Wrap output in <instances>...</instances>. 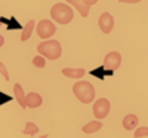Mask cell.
Listing matches in <instances>:
<instances>
[{
  "label": "cell",
  "instance_id": "e0dca14e",
  "mask_svg": "<svg viewBox=\"0 0 148 138\" xmlns=\"http://www.w3.org/2000/svg\"><path fill=\"white\" fill-rule=\"evenodd\" d=\"M135 137L136 138H142V137H148V126H141L135 131Z\"/></svg>",
  "mask_w": 148,
  "mask_h": 138
},
{
  "label": "cell",
  "instance_id": "4fadbf2b",
  "mask_svg": "<svg viewBox=\"0 0 148 138\" xmlns=\"http://www.w3.org/2000/svg\"><path fill=\"white\" fill-rule=\"evenodd\" d=\"M62 74L67 76V77H70V79H80L86 74V71L83 68H64Z\"/></svg>",
  "mask_w": 148,
  "mask_h": 138
},
{
  "label": "cell",
  "instance_id": "7c38bea8",
  "mask_svg": "<svg viewBox=\"0 0 148 138\" xmlns=\"http://www.w3.org/2000/svg\"><path fill=\"white\" fill-rule=\"evenodd\" d=\"M138 116L136 115H127L125 116V119H123V128L127 129V131H132L136 128V125H138Z\"/></svg>",
  "mask_w": 148,
  "mask_h": 138
},
{
  "label": "cell",
  "instance_id": "277c9868",
  "mask_svg": "<svg viewBox=\"0 0 148 138\" xmlns=\"http://www.w3.org/2000/svg\"><path fill=\"white\" fill-rule=\"evenodd\" d=\"M36 31H37V34H39L40 39H45L46 40V39H51V37L55 34L56 26L51 19H42L39 24H37Z\"/></svg>",
  "mask_w": 148,
  "mask_h": 138
},
{
  "label": "cell",
  "instance_id": "5b68a950",
  "mask_svg": "<svg viewBox=\"0 0 148 138\" xmlns=\"http://www.w3.org/2000/svg\"><path fill=\"white\" fill-rule=\"evenodd\" d=\"M110 108H111V104L107 98H99V99H96L95 104H93V115L96 119H104L108 116V113H110Z\"/></svg>",
  "mask_w": 148,
  "mask_h": 138
},
{
  "label": "cell",
  "instance_id": "30bf717a",
  "mask_svg": "<svg viewBox=\"0 0 148 138\" xmlns=\"http://www.w3.org/2000/svg\"><path fill=\"white\" fill-rule=\"evenodd\" d=\"M14 95L16 98L18 104L21 106V108H27V106H25V94H24V89H22V86L19 83L14 85Z\"/></svg>",
  "mask_w": 148,
  "mask_h": 138
},
{
  "label": "cell",
  "instance_id": "9c48e42d",
  "mask_svg": "<svg viewBox=\"0 0 148 138\" xmlns=\"http://www.w3.org/2000/svg\"><path fill=\"white\" fill-rule=\"evenodd\" d=\"M67 2H68L70 5H73L74 8H77V10L80 12V15H82L83 18H86V17L89 15V9H90V6L86 5L84 0H67Z\"/></svg>",
  "mask_w": 148,
  "mask_h": 138
},
{
  "label": "cell",
  "instance_id": "44dd1931",
  "mask_svg": "<svg viewBox=\"0 0 148 138\" xmlns=\"http://www.w3.org/2000/svg\"><path fill=\"white\" fill-rule=\"evenodd\" d=\"M3 45H5V39H3V36L0 34V48H2Z\"/></svg>",
  "mask_w": 148,
  "mask_h": 138
},
{
  "label": "cell",
  "instance_id": "8992f818",
  "mask_svg": "<svg viewBox=\"0 0 148 138\" xmlns=\"http://www.w3.org/2000/svg\"><path fill=\"white\" fill-rule=\"evenodd\" d=\"M121 64V55L116 51H111L105 55L104 58V68H107L108 71H116Z\"/></svg>",
  "mask_w": 148,
  "mask_h": 138
},
{
  "label": "cell",
  "instance_id": "ac0fdd59",
  "mask_svg": "<svg viewBox=\"0 0 148 138\" xmlns=\"http://www.w3.org/2000/svg\"><path fill=\"white\" fill-rule=\"evenodd\" d=\"M0 73H2V76L6 79V82L10 79V77H9V73H8V70H6V67L3 66V62H0Z\"/></svg>",
  "mask_w": 148,
  "mask_h": 138
},
{
  "label": "cell",
  "instance_id": "2e32d148",
  "mask_svg": "<svg viewBox=\"0 0 148 138\" xmlns=\"http://www.w3.org/2000/svg\"><path fill=\"white\" fill-rule=\"evenodd\" d=\"M33 64H34L37 68H43V67L46 66V59H45L43 55H37V57L33 58Z\"/></svg>",
  "mask_w": 148,
  "mask_h": 138
},
{
  "label": "cell",
  "instance_id": "7a4b0ae2",
  "mask_svg": "<svg viewBox=\"0 0 148 138\" xmlns=\"http://www.w3.org/2000/svg\"><path fill=\"white\" fill-rule=\"evenodd\" d=\"M37 52L47 59H58L62 54V46L58 40H46L37 46Z\"/></svg>",
  "mask_w": 148,
  "mask_h": 138
},
{
  "label": "cell",
  "instance_id": "52a82bcc",
  "mask_svg": "<svg viewBox=\"0 0 148 138\" xmlns=\"http://www.w3.org/2000/svg\"><path fill=\"white\" fill-rule=\"evenodd\" d=\"M98 26H99L101 31L108 34L111 33V30L114 28V18L111 14H108V12H104V14L99 17V19H98Z\"/></svg>",
  "mask_w": 148,
  "mask_h": 138
},
{
  "label": "cell",
  "instance_id": "9a60e30c",
  "mask_svg": "<svg viewBox=\"0 0 148 138\" xmlns=\"http://www.w3.org/2000/svg\"><path fill=\"white\" fill-rule=\"evenodd\" d=\"M37 132H39V126H37L36 123H33V122H27L25 123V128L22 129V134L24 135H36Z\"/></svg>",
  "mask_w": 148,
  "mask_h": 138
},
{
  "label": "cell",
  "instance_id": "6da1fadb",
  "mask_svg": "<svg viewBox=\"0 0 148 138\" xmlns=\"http://www.w3.org/2000/svg\"><path fill=\"white\" fill-rule=\"evenodd\" d=\"M73 92L77 97V99L83 104H89L95 99V88L90 82L80 80L73 86Z\"/></svg>",
  "mask_w": 148,
  "mask_h": 138
},
{
  "label": "cell",
  "instance_id": "3957f363",
  "mask_svg": "<svg viewBox=\"0 0 148 138\" xmlns=\"http://www.w3.org/2000/svg\"><path fill=\"white\" fill-rule=\"evenodd\" d=\"M51 17L58 24H68V22H71V19L74 17V12L65 3H56L51 9Z\"/></svg>",
  "mask_w": 148,
  "mask_h": 138
},
{
  "label": "cell",
  "instance_id": "ba28073f",
  "mask_svg": "<svg viewBox=\"0 0 148 138\" xmlns=\"http://www.w3.org/2000/svg\"><path fill=\"white\" fill-rule=\"evenodd\" d=\"M43 104V98L37 92H30L25 95V106L30 108H37Z\"/></svg>",
  "mask_w": 148,
  "mask_h": 138
},
{
  "label": "cell",
  "instance_id": "ffe728a7",
  "mask_svg": "<svg viewBox=\"0 0 148 138\" xmlns=\"http://www.w3.org/2000/svg\"><path fill=\"white\" fill-rule=\"evenodd\" d=\"M84 2H86V5H88V6H92V5H95L98 2V0H84Z\"/></svg>",
  "mask_w": 148,
  "mask_h": 138
},
{
  "label": "cell",
  "instance_id": "d6986e66",
  "mask_svg": "<svg viewBox=\"0 0 148 138\" xmlns=\"http://www.w3.org/2000/svg\"><path fill=\"white\" fill-rule=\"evenodd\" d=\"M121 3H129V5H135V3H139L141 0H119Z\"/></svg>",
  "mask_w": 148,
  "mask_h": 138
},
{
  "label": "cell",
  "instance_id": "5bb4252c",
  "mask_svg": "<svg viewBox=\"0 0 148 138\" xmlns=\"http://www.w3.org/2000/svg\"><path fill=\"white\" fill-rule=\"evenodd\" d=\"M102 128V123L99 120H93V122H89V123H86L84 126H83V132L84 134H95L98 132Z\"/></svg>",
  "mask_w": 148,
  "mask_h": 138
},
{
  "label": "cell",
  "instance_id": "8fae6325",
  "mask_svg": "<svg viewBox=\"0 0 148 138\" xmlns=\"http://www.w3.org/2000/svg\"><path fill=\"white\" fill-rule=\"evenodd\" d=\"M36 28V22H34V19H30L25 26H24V28H22V33H21V42H25V40H28L30 37H31V34H33V30Z\"/></svg>",
  "mask_w": 148,
  "mask_h": 138
},
{
  "label": "cell",
  "instance_id": "7402d4cb",
  "mask_svg": "<svg viewBox=\"0 0 148 138\" xmlns=\"http://www.w3.org/2000/svg\"><path fill=\"white\" fill-rule=\"evenodd\" d=\"M0 26H2V17H0Z\"/></svg>",
  "mask_w": 148,
  "mask_h": 138
}]
</instances>
